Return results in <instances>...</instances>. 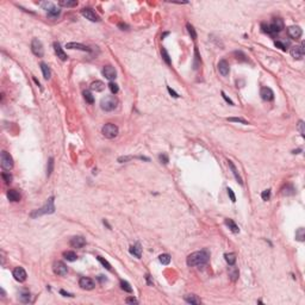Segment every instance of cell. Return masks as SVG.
<instances>
[{"label":"cell","mask_w":305,"mask_h":305,"mask_svg":"<svg viewBox=\"0 0 305 305\" xmlns=\"http://www.w3.org/2000/svg\"><path fill=\"white\" fill-rule=\"evenodd\" d=\"M210 254L207 250H200V251H194L187 256V264L190 267H194V266H202L205 264L209 261Z\"/></svg>","instance_id":"cell-1"},{"label":"cell","mask_w":305,"mask_h":305,"mask_svg":"<svg viewBox=\"0 0 305 305\" xmlns=\"http://www.w3.org/2000/svg\"><path fill=\"white\" fill-rule=\"evenodd\" d=\"M54 199H55L54 197H50L47 202H45V204L42 206L41 209L35 210L34 212H31L30 217L36 218V217H40V216H43V215H50V213H54V212H55Z\"/></svg>","instance_id":"cell-2"},{"label":"cell","mask_w":305,"mask_h":305,"mask_svg":"<svg viewBox=\"0 0 305 305\" xmlns=\"http://www.w3.org/2000/svg\"><path fill=\"white\" fill-rule=\"evenodd\" d=\"M261 27H262V31L266 34H275V32H280L284 29V21L280 18H274L271 24L262 23Z\"/></svg>","instance_id":"cell-3"},{"label":"cell","mask_w":305,"mask_h":305,"mask_svg":"<svg viewBox=\"0 0 305 305\" xmlns=\"http://www.w3.org/2000/svg\"><path fill=\"white\" fill-rule=\"evenodd\" d=\"M117 105H118V100L113 95H106V97L102 98V102H100V107L104 111H107V112L113 111L117 107Z\"/></svg>","instance_id":"cell-4"},{"label":"cell","mask_w":305,"mask_h":305,"mask_svg":"<svg viewBox=\"0 0 305 305\" xmlns=\"http://www.w3.org/2000/svg\"><path fill=\"white\" fill-rule=\"evenodd\" d=\"M118 131H119V130H118V126H117L116 124H113V123H107V124H105L102 129V135H104V137H106V138H109V140L117 137Z\"/></svg>","instance_id":"cell-5"},{"label":"cell","mask_w":305,"mask_h":305,"mask_svg":"<svg viewBox=\"0 0 305 305\" xmlns=\"http://www.w3.org/2000/svg\"><path fill=\"white\" fill-rule=\"evenodd\" d=\"M31 51H32L34 55H36V56L43 57V55H44V48H43L42 42L40 41L38 38H34L32 42H31Z\"/></svg>","instance_id":"cell-6"},{"label":"cell","mask_w":305,"mask_h":305,"mask_svg":"<svg viewBox=\"0 0 305 305\" xmlns=\"http://www.w3.org/2000/svg\"><path fill=\"white\" fill-rule=\"evenodd\" d=\"M1 166L4 169H11L13 167V159L7 151H1Z\"/></svg>","instance_id":"cell-7"},{"label":"cell","mask_w":305,"mask_h":305,"mask_svg":"<svg viewBox=\"0 0 305 305\" xmlns=\"http://www.w3.org/2000/svg\"><path fill=\"white\" fill-rule=\"evenodd\" d=\"M290 54L296 60H302L304 56V42L300 45H294L290 49Z\"/></svg>","instance_id":"cell-8"},{"label":"cell","mask_w":305,"mask_h":305,"mask_svg":"<svg viewBox=\"0 0 305 305\" xmlns=\"http://www.w3.org/2000/svg\"><path fill=\"white\" fill-rule=\"evenodd\" d=\"M79 286L81 287L82 290H87V291H91L95 287V283L93 279L87 278V277H82L79 280Z\"/></svg>","instance_id":"cell-9"},{"label":"cell","mask_w":305,"mask_h":305,"mask_svg":"<svg viewBox=\"0 0 305 305\" xmlns=\"http://www.w3.org/2000/svg\"><path fill=\"white\" fill-rule=\"evenodd\" d=\"M81 14L88 19V21H100V17L98 16V14L95 13L94 11L92 10V8H89V7H85V8H82L81 10Z\"/></svg>","instance_id":"cell-10"},{"label":"cell","mask_w":305,"mask_h":305,"mask_svg":"<svg viewBox=\"0 0 305 305\" xmlns=\"http://www.w3.org/2000/svg\"><path fill=\"white\" fill-rule=\"evenodd\" d=\"M53 269H54L55 274H57V275H60V277H64V275H67V273H68L67 266L63 264L62 261H57V262H55Z\"/></svg>","instance_id":"cell-11"},{"label":"cell","mask_w":305,"mask_h":305,"mask_svg":"<svg viewBox=\"0 0 305 305\" xmlns=\"http://www.w3.org/2000/svg\"><path fill=\"white\" fill-rule=\"evenodd\" d=\"M102 75L107 79V80H115L116 78H117V72H116V69L112 66H105V67L102 68Z\"/></svg>","instance_id":"cell-12"},{"label":"cell","mask_w":305,"mask_h":305,"mask_svg":"<svg viewBox=\"0 0 305 305\" xmlns=\"http://www.w3.org/2000/svg\"><path fill=\"white\" fill-rule=\"evenodd\" d=\"M13 277L14 279L17 280V281H19V283H23V281H25L26 280V272L25 269L23 268V267H16L13 269Z\"/></svg>","instance_id":"cell-13"},{"label":"cell","mask_w":305,"mask_h":305,"mask_svg":"<svg viewBox=\"0 0 305 305\" xmlns=\"http://www.w3.org/2000/svg\"><path fill=\"white\" fill-rule=\"evenodd\" d=\"M260 95L261 98L266 100V102H272L274 99V92L272 91L269 87H262L260 91Z\"/></svg>","instance_id":"cell-14"},{"label":"cell","mask_w":305,"mask_h":305,"mask_svg":"<svg viewBox=\"0 0 305 305\" xmlns=\"http://www.w3.org/2000/svg\"><path fill=\"white\" fill-rule=\"evenodd\" d=\"M287 34L293 40H298V38H300V36L303 35V30L300 29V26H296L294 25V26H290L287 29Z\"/></svg>","instance_id":"cell-15"},{"label":"cell","mask_w":305,"mask_h":305,"mask_svg":"<svg viewBox=\"0 0 305 305\" xmlns=\"http://www.w3.org/2000/svg\"><path fill=\"white\" fill-rule=\"evenodd\" d=\"M218 72L223 76H228L229 73H230V67H229V63L226 62V60H221L218 62Z\"/></svg>","instance_id":"cell-16"},{"label":"cell","mask_w":305,"mask_h":305,"mask_svg":"<svg viewBox=\"0 0 305 305\" xmlns=\"http://www.w3.org/2000/svg\"><path fill=\"white\" fill-rule=\"evenodd\" d=\"M69 244H70L73 248H82V247L86 244V240L82 237V236H74V237L70 238Z\"/></svg>","instance_id":"cell-17"},{"label":"cell","mask_w":305,"mask_h":305,"mask_svg":"<svg viewBox=\"0 0 305 305\" xmlns=\"http://www.w3.org/2000/svg\"><path fill=\"white\" fill-rule=\"evenodd\" d=\"M54 50H55V54L57 55V57L62 60V61H66L68 59L67 54L64 53V50L62 49L61 44L59 43V42H54Z\"/></svg>","instance_id":"cell-18"},{"label":"cell","mask_w":305,"mask_h":305,"mask_svg":"<svg viewBox=\"0 0 305 305\" xmlns=\"http://www.w3.org/2000/svg\"><path fill=\"white\" fill-rule=\"evenodd\" d=\"M67 49H76V50H82V51H91V49L86 45H83L81 43H76V42H69L66 44Z\"/></svg>","instance_id":"cell-19"},{"label":"cell","mask_w":305,"mask_h":305,"mask_svg":"<svg viewBox=\"0 0 305 305\" xmlns=\"http://www.w3.org/2000/svg\"><path fill=\"white\" fill-rule=\"evenodd\" d=\"M224 223H225V225L230 229V231L231 232H234V234H238L240 232V228H238V225L232 219H230V218H226L225 221H224Z\"/></svg>","instance_id":"cell-20"},{"label":"cell","mask_w":305,"mask_h":305,"mask_svg":"<svg viewBox=\"0 0 305 305\" xmlns=\"http://www.w3.org/2000/svg\"><path fill=\"white\" fill-rule=\"evenodd\" d=\"M7 199L10 200V202H19L21 200V194H19V192H17L16 190H10L7 191Z\"/></svg>","instance_id":"cell-21"},{"label":"cell","mask_w":305,"mask_h":305,"mask_svg":"<svg viewBox=\"0 0 305 305\" xmlns=\"http://www.w3.org/2000/svg\"><path fill=\"white\" fill-rule=\"evenodd\" d=\"M91 89L92 91H95V92H102V91H104L105 89V83L102 81H100V80H95V81H93L92 83H91Z\"/></svg>","instance_id":"cell-22"},{"label":"cell","mask_w":305,"mask_h":305,"mask_svg":"<svg viewBox=\"0 0 305 305\" xmlns=\"http://www.w3.org/2000/svg\"><path fill=\"white\" fill-rule=\"evenodd\" d=\"M130 253L136 256L137 259H140L142 256V248H141V244L140 243H136L135 245H131L130 247Z\"/></svg>","instance_id":"cell-23"},{"label":"cell","mask_w":305,"mask_h":305,"mask_svg":"<svg viewBox=\"0 0 305 305\" xmlns=\"http://www.w3.org/2000/svg\"><path fill=\"white\" fill-rule=\"evenodd\" d=\"M41 69H42V73H43V78H44L45 80H49V79H50V76H51V70H50L49 66H48L47 63L42 62V63H41Z\"/></svg>","instance_id":"cell-24"},{"label":"cell","mask_w":305,"mask_h":305,"mask_svg":"<svg viewBox=\"0 0 305 305\" xmlns=\"http://www.w3.org/2000/svg\"><path fill=\"white\" fill-rule=\"evenodd\" d=\"M228 162H229V167H230V169H231V172H232L234 176H235V179L237 180L240 185H243V180H242V178H241L240 174H238V172H237V169H236V167H235V164L232 163V161H228Z\"/></svg>","instance_id":"cell-25"},{"label":"cell","mask_w":305,"mask_h":305,"mask_svg":"<svg viewBox=\"0 0 305 305\" xmlns=\"http://www.w3.org/2000/svg\"><path fill=\"white\" fill-rule=\"evenodd\" d=\"M185 300L188 304H194V305H198L202 303V300L198 298V296H196V294H187V296H185Z\"/></svg>","instance_id":"cell-26"},{"label":"cell","mask_w":305,"mask_h":305,"mask_svg":"<svg viewBox=\"0 0 305 305\" xmlns=\"http://www.w3.org/2000/svg\"><path fill=\"white\" fill-rule=\"evenodd\" d=\"M19 300H21V303H24V304L30 303V300H31V294H30V292L21 291V293H19Z\"/></svg>","instance_id":"cell-27"},{"label":"cell","mask_w":305,"mask_h":305,"mask_svg":"<svg viewBox=\"0 0 305 305\" xmlns=\"http://www.w3.org/2000/svg\"><path fill=\"white\" fill-rule=\"evenodd\" d=\"M284 196H293L294 193H296V188L293 187V185L291 183H288V185H286L284 188H283V192H281Z\"/></svg>","instance_id":"cell-28"},{"label":"cell","mask_w":305,"mask_h":305,"mask_svg":"<svg viewBox=\"0 0 305 305\" xmlns=\"http://www.w3.org/2000/svg\"><path fill=\"white\" fill-rule=\"evenodd\" d=\"M224 259H225V261L228 262L229 266H232V264H236V255H235V253H226L224 255Z\"/></svg>","instance_id":"cell-29"},{"label":"cell","mask_w":305,"mask_h":305,"mask_svg":"<svg viewBox=\"0 0 305 305\" xmlns=\"http://www.w3.org/2000/svg\"><path fill=\"white\" fill-rule=\"evenodd\" d=\"M59 5L63 7H75L78 5V1L76 0H61L59 1Z\"/></svg>","instance_id":"cell-30"},{"label":"cell","mask_w":305,"mask_h":305,"mask_svg":"<svg viewBox=\"0 0 305 305\" xmlns=\"http://www.w3.org/2000/svg\"><path fill=\"white\" fill-rule=\"evenodd\" d=\"M238 274H240V273H238V269L232 264V266L230 267V269H229V277H230V279L232 280V281H236V280L238 279Z\"/></svg>","instance_id":"cell-31"},{"label":"cell","mask_w":305,"mask_h":305,"mask_svg":"<svg viewBox=\"0 0 305 305\" xmlns=\"http://www.w3.org/2000/svg\"><path fill=\"white\" fill-rule=\"evenodd\" d=\"M63 258L66 259L67 261H75L76 259H78V255L75 254L74 251L72 250H67L63 253Z\"/></svg>","instance_id":"cell-32"},{"label":"cell","mask_w":305,"mask_h":305,"mask_svg":"<svg viewBox=\"0 0 305 305\" xmlns=\"http://www.w3.org/2000/svg\"><path fill=\"white\" fill-rule=\"evenodd\" d=\"M296 240L299 242H303L305 240V229L304 228H299L298 230L296 231Z\"/></svg>","instance_id":"cell-33"},{"label":"cell","mask_w":305,"mask_h":305,"mask_svg":"<svg viewBox=\"0 0 305 305\" xmlns=\"http://www.w3.org/2000/svg\"><path fill=\"white\" fill-rule=\"evenodd\" d=\"M53 170H54V157H49V160H48V166H47V176L48 178L51 175Z\"/></svg>","instance_id":"cell-34"},{"label":"cell","mask_w":305,"mask_h":305,"mask_svg":"<svg viewBox=\"0 0 305 305\" xmlns=\"http://www.w3.org/2000/svg\"><path fill=\"white\" fill-rule=\"evenodd\" d=\"M226 121H229V122H234V123H241V124H244V125H248L249 122L248 121H245L243 118H240V117H229V118H226Z\"/></svg>","instance_id":"cell-35"},{"label":"cell","mask_w":305,"mask_h":305,"mask_svg":"<svg viewBox=\"0 0 305 305\" xmlns=\"http://www.w3.org/2000/svg\"><path fill=\"white\" fill-rule=\"evenodd\" d=\"M159 261L162 264H169L170 262V255L169 254H161L159 256Z\"/></svg>","instance_id":"cell-36"},{"label":"cell","mask_w":305,"mask_h":305,"mask_svg":"<svg viewBox=\"0 0 305 305\" xmlns=\"http://www.w3.org/2000/svg\"><path fill=\"white\" fill-rule=\"evenodd\" d=\"M161 55H162L163 61L166 62V63H167L168 66H170V64H172V61H170L169 55H168V53H167V50H166L164 48H161Z\"/></svg>","instance_id":"cell-37"},{"label":"cell","mask_w":305,"mask_h":305,"mask_svg":"<svg viewBox=\"0 0 305 305\" xmlns=\"http://www.w3.org/2000/svg\"><path fill=\"white\" fill-rule=\"evenodd\" d=\"M186 27H187V31H188V34L191 35V38H192L193 41H196L197 32H196V30H194V27H193V25H191L190 23H187V24H186Z\"/></svg>","instance_id":"cell-38"},{"label":"cell","mask_w":305,"mask_h":305,"mask_svg":"<svg viewBox=\"0 0 305 305\" xmlns=\"http://www.w3.org/2000/svg\"><path fill=\"white\" fill-rule=\"evenodd\" d=\"M121 288L124 290L125 292H128V293H131V292H132V287H131L129 283L125 281V280H121Z\"/></svg>","instance_id":"cell-39"},{"label":"cell","mask_w":305,"mask_h":305,"mask_svg":"<svg viewBox=\"0 0 305 305\" xmlns=\"http://www.w3.org/2000/svg\"><path fill=\"white\" fill-rule=\"evenodd\" d=\"M97 259H98V261H99L107 271H111V269H112V267H111V264H110V262L107 261V260H105V259L102 258V256H97Z\"/></svg>","instance_id":"cell-40"},{"label":"cell","mask_w":305,"mask_h":305,"mask_svg":"<svg viewBox=\"0 0 305 305\" xmlns=\"http://www.w3.org/2000/svg\"><path fill=\"white\" fill-rule=\"evenodd\" d=\"M83 98H85V100H86L88 104H93V102H94V98H93V95H92V93H91L89 91H85V92H83Z\"/></svg>","instance_id":"cell-41"},{"label":"cell","mask_w":305,"mask_h":305,"mask_svg":"<svg viewBox=\"0 0 305 305\" xmlns=\"http://www.w3.org/2000/svg\"><path fill=\"white\" fill-rule=\"evenodd\" d=\"M60 13H61V10H60V8H57L56 6L51 7V8L48 11V16H50V17H57Z\"/></svg>","instance_id":"cell-42"},{"label":"cell","mask_w":305,"mask_h":305,"mask_svg":"<svg viewBox=\"0 0 305 305\" xmlns=\"http://www.w3.org/2000/svg\"><path fill=\"white\" fill-rule=\"evenodd\" d=\"M274 44H275V47H277V48H280V49H281V50H284V51H286V50H287V47L290 45V44H288V42H286V43H285V42H280V41H275V42H274Z\"/></svg>","instance_id":"cell-43"},{"label":"cell","mask_w":305,"mask_h":305,"mask_svg":"<svg viewBox=\"0 0 305 305\" xmlns=\"http://www.w3.org/2000/svg\"><path fill=\"white\" fill-rule=\"evenodd\" d=\"M159 160H160V162L163 163V164H167V163L169 162L168 155H167V154H164V153H162V154H160V155H159Z\"/></svg>","instance_id":"cell-44"},{"label":"cell","mask_w":305,"mask_h":305,"mask_svg":"<svg viewBox=\"0 0 305 305\" xmlns=\"http://www.w3.org/2000/svg\"><path fill=\"white\" fill-rule=\"evenodd\" d=\"M109 88H110V91H111V92H112L113 94H116V93H117V92L119 91V87H118V85H117L116 82H112V81L109 83Z\"/></svg>","instance_id":"cell-45"},{"label":"cell","mask_w":305,"mask_h":305,"mask_svg":"<svg viewBox=\"0 0 305 305\" xmlns=\"http://www.w3.org/2000/svg\"><path fill=\"white\" fill-rule=\"evenodd\" d=\"M1 176H2L4 181H5L6 183H10L11 181H12V175H11L10 173H6V172H4V173L1 174Z\"/></svg>","instance_id":"cell-46"},{"label":"cell","mask_w":305,"mask_h":305,"mask_svg":"<svg viewBox=\"0 0 305 305\" xmlns=\"http://www.w3.org/2000/svg\"><path fill=\"white\" fill-rule=\"evenodd\" d=\"M261 198L264 200H269V198H271V190H264L261 193Z\"/></svg>","instance_id":"cell-47"},{"label":"cell","mask_w":305,"mask_h":305,"mask_svg":"<svg viewBox=\"0 0 305 305\" xmlns=\"http://www.w3.org/2000/svg\"><path fill=\"white\" fill-rule=\"evenodd\" d=\"M298 131L300 132V135L304 137V122H303V121H299V123H298Z\"/></svg>","instance_id":"cell-48"},{"label":"cell","mask_w":305,"mask_h":305,"mask_svg":"<svg viewBox=\"0 0 305 305\" xmlns=\"http://www.w3.org/2000/svg\"><path fill=\"white\" fill-rule=\"evenodd\" d=\"M134 157L132 156H121V157H118V162H126V161H129V160H132Z\"/></svg>","instance_id":"cell-49"},{"label":"cell","mask_w":305,"mask_h":305,"mask_svg":"<svg viewBox=\"0 0 305 305\" xmlns=\"http://www.w3.org/2000/svg\"><path fill=\"white\" fill-rule=\"evenodd\" d=\"M226 191H228V194H229V197H230L231 202H232V203H235V202H236L235 193H234V192H232V190H231V188H229V187H228V190H226Z\"/></svg>","instance_id":"cell-50"},{"label":"cell","mask_w":305,"mask_h":305,"mask_svg":"<svg viewBox=\"0 0 305 305\" xmlns=\"http://www.w3.org/2000/svg\"><path fill=\"white\" fill-rule=\"evenodd\" d=\"M194 55H196V63H194V68H197L198 63L200 62V56H199V53H198V49H194Z\"/></svg>","instance_id":"cell-51"},{"label":"cell","mask_w":305,"mask_h":305,"mask_svg":"<svg viewBox=\"0 0 305 305\" xmlns=\"http://www.w3.org/2000/svg\"><path fill=\"white\" fill-rule=\"evenodd\" d=\"M128 304H137L138 303V300L136 298H134V297H129V298H126V300H125Z\"/></svg>","instance_id":"cell-52"},{"label":"cell","mask_w":305,"mask_h":305,"mask_svg":"<svg viewBox=\"0 0 305 305\" xmlns=\"http://www.w3.org/2000/svg\"><path fill=\"white\" fill-rule=\"evenodd\" d=\"M222 97H223V98H224V100H225V102H229L230 105H234V102H232V100H231L230 98H229L228 95H226V94H225V93H224L223 91H222Z\"/></svg>","instance_id":"cell-53"},{"label":"cell","mask_w":305,"mask_h":305,"mask_svg":"<svg viewBox=\"0 0 305 305\" xmlns=\"http://www.w3.org/2000/svg\"><path fill=\"white\" fill-rule=\"evenodd\" d=\"M168 92H169V94L172 95V97H174V98H179V94L176 93L175 91H173L170 87H168Z\"/></svg>","instance_id":"cell-54"},{"label":"cell","mask_w":305,"mask_h":305,"mask_svg":"<svg viewBox=\"0 0 305 305\" xmlns=\"http://www.w3.org/2000/svg\"><path fill=\"white\" fill-rule=\"evenodd\" d=\"M60 293H61L62 296H64V297H74L72 293H68V292H66L64 290H61V291H60Z\"/></svg>","instance_id":"cell-55"},{"label":"cell","mask_w":305,"mask_h":305,"mask_svg":"<svg viewBox=\"0 0 305 305\" xmlns=\"http://www.w3.org/2000/svg\"><path fill=\"white\" fill-rule=\"evenodd\" d=\"M118 26L121 27V30H128V27H129L126 24H124V23H119V24H118Z\"/></svg>","instance_id":"cell-56"},{"label":"cell","mask_w":305,"mask_h":305,"mask_svg":"<svg viewBox=\"0 0 305 305\" xmlns=\"http://www.w3.org/2000/svg\"><path fill=\"white\" fill-rule=\"evenodd\" d=\"M98 279H99V281H100V283H104V281H106V278H105L104 275H99V277H98Z\"/></svg>","instance_id":"cell-57"},{"label":"cell","mask_w":305,"mask_h":305,"mask_svg":"<svg viewBox=\"0 0 305 305\" xmlns=\"http://www.w3.org/2000/svg\"><path fill=\"white\" fill-rule=\"evenodd\" d=\"M145 279H147V281H148V284H149V285H153V281L150 280V275H149V274H147V275H145Z\"/></svg>","instance_id":"cell-58"},{"label":"cell","mask_w":305,"mask_h":305,"mask_svg":"<svg viewBox=\"0 0 305 305\" xmlns=\"http://www.w3.org/2000/svg\"><path fill=\"white\" fill-rule=\"evenodd\" d=\"M34 81L36 82V83H37V85H38V86H40V87H41V83H40V81H38V80H37V79H36V78H34Z\"/></svg>","instance_id":"cell-59"}]
</instances>
